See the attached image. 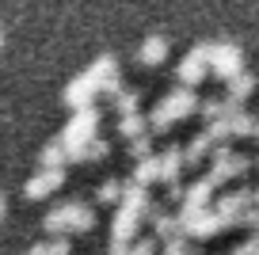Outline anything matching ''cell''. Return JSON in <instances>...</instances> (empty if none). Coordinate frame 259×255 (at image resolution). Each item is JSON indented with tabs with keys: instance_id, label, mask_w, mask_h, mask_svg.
<instances>
[{
	"instance_id": "obj_1",
	"label": "cell",
	"mask_w": 259,
	"mask_h": 255,
	"mask_svg": "<svg viewBox=\"0 0 259 255\" xmlns=\"http://www.w3.org/2000/svg\"><path fill=\"white\" fill-rule=\"evenodd\" d=\"M213 61H218L213 69H218V72H225V76H229V72H233L236 65H240V54H236L233 46H225V50H213Z\"/></svg>"
},
{
	"instance_id": "obj_2",
	"label": "cell",
	"mask_w": 259,
	"mask_h": 255,
	"mask_svg": "<svg viewBox=\"0 0 259 255\" xmlns=\"http://www.w3.org/2000/svg\"><path fill=\"white\" fill-rule=\"evenodd\" d=\"M164 54H168L164 38H149L145 50H141V61H145V65H156V61H164Z\"/></svg>"
}]
</instances>
